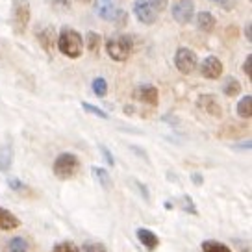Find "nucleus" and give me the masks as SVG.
Instances as JSON below:
<instances>
[{
	"instance_id": "6e6552de",
	"label": "nucleus",
	"mask_w": 252,
	"mask_h": 252,
	"mask_svg": "<svg viewBox=\"0 0 252 252\" xmlns=\"http://www.w3.org/2000/svg\"><path fill=\"white\" fill-rule=\"evenodd\" d=\"M134 13L137 17V21L143 24H154L158 21V13L149 4V0H135Z\"/></svg>"
},
{
	"instance_id": "dca6fc26",
	"label": "nucleus",
	"mask_w": 252,
	"mask_h": 252,
	"mask_svg": "<svg viewBox=\"0 0 252 252\" xmlns=\"http://www.w3.org/2000/svg\"><path fill=\"white\" fill-rule=\"evenodd\" d=\"M39 43L43 45V48L47 50V52H50L52 48H54V45H56V33H54V30L52 28H45V30H41L39 32Z\"/></svg>"
},
{
	"instance_id": "cd10ccee",
	"label": "nucleus",
	"mask_w": 252,
	"mask_h": 252,
	"mask_svg": "<svg viewBox=\"0 0 252 252\" xmlns=\"http://www.w3.org/2000/svg\"><path fill=\"white\" fill-rule=\"evenodd\" d=\"M126 19H128V15H126L123 9H117V13H115V19L111 21V23H115L119 26V28H123L126 24Z\"/></svg>"
},
{
	"instance_id": "5701e85b",
	"label": "nucleus",
	"mask_w": 252,
	"mask_h": 252,
	"mask_svg": "<svg viewBox=\"0 0 252 252\" xmlns=\"http://www.w3.org/2000/svg\"><path fill=\"white\" fill-rule=\"evenodd\" d=\"M9 252H28V243L24 241L23 237H13L8 243Z\"/></svg>"
},
{
	"instance_id": "473e14b6",
	"label": "nucleus",
	"mask_w": 252,
	"mask_h": 252,
	"mask_svg": "<svg viewBox=\"0 0 252 252\" xmlns=\"http://www.w3.org/2000/svg\"><path fill=\"white\" fill-rule=\"evenodd\" d=\"M8 186L13 189V191H24V189H26V186H24L23 182L17 180V178H8Z\"/></svg>"
},
{
	"instance_id": "a211bd4d",
	"label": "nucleus",
	"mask_w": 252,
	"mask_h": 252,
	"mask_svg": "<svg viewBox=\"0 0 252 252\" xmlns=\"http://www.w3.org/2000/svg\"><path fill=\"white\" fill-rule=\"evenodd\" d=\"M239 91H241V84H239V80L232 78V76L224 80V84H222V93L226 94V96H236Z\"/></svg>"
},
{
	"instance_id": "0eeeda50",
	"label": "nucleus",
	"mask_w": 252,
	"mask_h": 252,
	"mask_svg": "<svg viewBox=\"0 0 252 252\" xmlns=\"http://www.w3.org/2000/svg\"><path fill=\"white\" fill-rule=\"evenodd\" d=\"M195 15V4L193 0H178L173 6V19L180 24H188L193 21Z\"/></svg>"
},
{
	"instance_id": "7c9ffc66",
	"label": "nucleus",
	"mask_w": 252,
	"mask_h": 252,
	"mask_svg": "<svg viewBox=\"0 0 252 252\" xmlns=\"http://www.w3.org/2000/svg\"><path fill=\"white\" fill-rule=\"evenodd\" d=\"M149 4L154 8L156 13H159V11H163L167 8V0H149Z\"/></svg>"
},
{
	"instance_id": "9b49d317",
	"label": "nucleus",
	"mask_w": 252,
	"mask_h": 252,
	"mask_svg": "<svg viewBox=\"0 0 252 252\" xmlns=\"http://www.w3.org/2000/svg\"><path fill=\"white\" fill-rule=\"evenodd\" d=\"M135 96H137L139 100H143V102L150 104V106H156L158 100H159V91H158L156 86H152V84H145V86L137 87Z\"/></svg>"
},
{
	"instance_id": "f3484780",
	"label": "nucleus",
	"mask_w": 252,
	"mask_h": 252,
	"mask_svg": "<svg viewBox=\"0 0 252 252\" xmlns=\"http://www.w3.org/2000/svg\"><path fill=\"white\" fill-rule=\"evenodd\" d=\"M237 115L241 119H251L252 117V96L245 94L243 98L237 104Z\"/></svg>"
},
{
	"instance_id": "6ab92c4d",
	"label": "nucleus",
	"mask_w": 252,
	"mask_h": 252,
	"mask_svg": "<svg viewBox=\"0 0 252 252\" xmlns=\"http://www.w3.org/2000/svg\"><path fill=\"white\" fill-rule=\"evenodd\" d=\"M91 171H93L94 178L98 180V184H100L104 189H110L111 188V176H110V173H108L106 169H102V167H93Z\"/></svg>"
},
{
	"instance_id": "f704fd0d",
	"label": "nucleus",
	"mask_w": 252,
	"mask_h": 252,
	"mask_svg": "<svg viewBox=\"0 0 252 252\" xmlns=\"http://www.w3.org/2000/svg\"><path fill=\"white\" fill-rule=\"evenodd\" d=\"M191 182H193L195 186H202V184H204V178H202L200 173H193L191 174Z\"/></svg>"
},
{
	"instance_id": "1a4fd4ad",
	"label": "nucleus",
	"mask_w": 252,
	"mask_h": 252,
	"mask_svg": "<svg viewBox=\"0 0 252 252\" xmlns=\"http://www.w3.org/2000/svg\"><path fill=\"white\" fill-rule=\"evenodd\" d=\"M197 106L200 110H204L208 115H212V117H222V108H220V104L215 94H200L197 100Z\"/></svg>"
},
{
	"instance_id": "ea45409f",
	"label": "nucleus",
	"mask_w": 252,
	"mask_h": 252,
	"mask_svg": "<svg viewBox=\"0 0 252 252\" xmlns=\"http://www.w3.org/2000/svg\"><path fill=\"white\" fill-rule=\"evenodd\" d=\"M215 2H220V4H224V0H215Z\"/></svg>"
},
{
	"instance_id": "e433bc0d",
	"label": "nucleus",
	"mask_w": 252,
	"mask_h": 252,
	"mask_svg": "<svg viewBox=\"0 0 252 252\" xmlns=\"http://www.w3.org/2000/svg\"><path fill=\"white\" fill-rule=\"evenodd\" d=\"M245 37H247V41H252V35H251V23L247 24V28H245Z\"/></svg>"
},
{
	"instance_id": "4468645a",
	"label": "nucleus",
	"mask_w": 252,
	"mask_h": 252,
	"mask_svg": "<svg viewBox=\"0 0 252 252\" xmlns=\"http://www.w3.org/2000/svg\"><path fill=\"white\" fill-rule=\"evenodd\" d=\"M215 17L210 13V11H200L197 15V26H198V30H202V32H212L213 28H215Z\"/></svg>"
},
{
	"instance_id": "9d476101",
	"label": "nucleus",
	"mask_w": 252,
	"mask_h": 252,
	"mask_svg": "<svg viewBox=\"0 0 252 252\" xmlns=\"http://www.w3.org/2000/svg\"><path fill=\"white\" fill-rule=\"evenodd\" d=\"M94 11L102 21H113L117 13L115 0H94Z\"/></svg>"
},
{
	"instance_id": "20e7f679",
	"label": "nucleus",
	"mask_w": 252,
	"mask_h": 252,
	"mask_svg": "<svg viewBox=\"0 0 252 252\" xmlns=\"http://www.w3.org/2000/svg\"><path fill=\"white\" fill-rule=\"evenodd\" d=\"M106 52L115 62H126L132 52V39L128 35H115L106 41Z\"/></svg>"
},
{
	"instance_id": "4be33fe9",
	"label": "nucleus",
	"mask_w": 252,
	"mask_h": 252,
	"mask_svg": "<svg viewBox=\"0 0 252 252\" xmlns=\"http://www.w3.org/2000/svg\"><path fill=\"white\" fill-rule=\"evenodd\" d=\"M86 45L89 52H96L100 47V35L96 32H87L86 33Z\"/></svg>"
},
{
	"instance_id": "f257e3e1",
	"label": "nucleus",
	"mask_w": 252,
	"mask_h": 252,
	"mask_svg": "<svg viewBox=\"0 0 252 252\" xmlns=\"http://www.w3.org/2000/svg\"><path fill=\"white\" fill-rule=\"evenodd\" d=\"M56 45H58V50L63 56H67L71 60L80 58L82 52H84V39H82V35L78 32L72 30V28H63L58 41H56Z\"/></svg>"
},
{
	"instance_id": "7ed1b4c3",
	"label": "nucleus",
	"mask_w": 252,
	"mask_h": 252,
	"mask_svg": "<svg viewBox=\"0 0 252 252\" xmlns=\"http://www.w3.org/2000/svg\"><path fill=\"white\" fill-rule=\"evenodd\" d=\"M30 15H32V9L28 0H13L11 4V28L15 33H23L26 30V26L30 23Z\"/></svg>"
},
{
	"instance_id": "2f4dec72",
	"label": "nucleus",
	"mask_w": 252,
	"mask_h": 252,
	"mask_svg": "<svg viewBox=\"0 0 252 252\" xmlns=\"http://www.w3.org/2000/svg\"><path fill=\"white\" fill-rule=\"evenodd\" d=\"M52 6L60 11H65V9L71 8V0H52Z\"/></svg>"
},
{
	"instance_id": "c756f323",
	"label": "nucleus",
	"mask_w": 252,
	"mask_h": 252,
	"mask_svg": "<svg viewBox=\"0 0 252 252\" xmlns=\"http://www.w3.org/2000/svg\"><path fill=\"white\" fill-rule=\"evenodd\" d=\"M98 149H100V152H102V156H104V159H106V163H108V165H111V167L115 165V159H113V156H111V152L108 150V147H104V145H100Z\"/></svg>"
},
{
	"instance_id": "393cba45",
	"label": "nucleus",
	"mask_w": 252,
	"mask_h": 252,
	"mask_svg": "<svg viewBox=\"0 0 252 252\" xmlns=\"http://www.w3.org/2000/svg\"><path fill=\"white\" fill-rule=\"evenodd\" d=\"M52 252H82V251L72 241H63V243L56 245L54 249H52Z\"/></svg>"
},
{
	"instance_id": "c9c22d12",
	"label": "nucleus",
	"mask_w": 252,
	"mask_h": 252,
	"mask_svg": "<svg viewBox=\"0 0 252 252\" xmlns=\"http://www.w3.org/2000/svg\"><path fill=\"white\" fill-rule=\"evenodd\" d=\"M234 149H237V150H251V139H247V141L239 143V145H234Z\"/></svg>"
},
{
	"instance_id": "39448f33",
	"label": "nucleus",
	"mask_w": 252,
	"mask_h": 252,
	"mask_svg": "<svg viewBox=\"0 0 252 252\" xmlns=\"http://www.w3.org/2000/svg\"><path fill=\"white\" fill-rule=\"evenodd\" d=\"M197 63H198V58L191 48L182 47L176 50V54H174V65H176V69L182 74H191V72L197 69Z\"/></svg>"
},
{
	"instance_id": "f8f14e48",
	"label": "nucleus",
	"mask_w": 252,
	"mask_h": 252,
	"mask_svg": "<svg viewBox=\"0 0 252 252\" xmlns=\"http://www.w3.org/2000/svg\"><path fill=\"white\" fill-rule=\"evenodd\" d=\"M135 236H137V239H139V243H141L145 249H149V251H154L158 245H159V239H158V236L152 232V230L137 228Z\"/></svg>"
},
{
	"instance_id": "b1692460",
	"label": "nucleus",
	"mask_w": 252,
	"mask_h": 252,
	"mask_svg": "<svg viewBox=\"0 0 252 252\" xmlns=\"http://www.w3.org/2000/svg\"><path fill=\"white\" fill-rule=\"evenodd\" d=\"M82 110L87 111V113H91V115H94V117L98 119H108V113L104 110H100L98 106H93V104L89 102H82Z\"/></svg>"
},
{
	"instance_id": "f03ea898",
	"label": "nucleus",
	"mask_w": 252,
	"mask_h": 252,
	"mask_svg": "<svg viewBox=\"0 0 252 252\" xmlns=\"http://www.w3.org/2000/svg\"><path fill=\"white\" fill-rule=\"evenodd\" d=\"M54 174L60 180H69L74 174L80 171V159L76 154L72 152H63L54 159V165H52Z\"/></svg>"
},
{
	"instance_id": "a878e982",
	"label": "nucleus",
	"mask_w": 252,
	"mask_h": 252,
	"mask_svg": "<svg viewBox=\"0 0 252 252\" xmlns=\"http://www.w3.org/2000/svg\"><path fill=\"white\" fill-rule=\"evenodd\" d=\"M180 202H182V208H184V212L191 213V215H197V213H198L197 206H195V202L191 200V197L184 195V197L180 198Z\"/></svg>"
},
{
	"instance_id": "4c0bfd02",
	"label": "nucleus",
	"mask_w": 252,
	"mask_h": 252,
	"mask_svg": "<svg viewBox=\"0 0 252 252\" xmlns=\"http://www.w3.org/2000/svg\"><path fill=\"white\" fill-rule=\"evenodd\" d=\"M165 208H167V210H173V204H171V202L167 200V202H165Z\"/></svg>"
},
{
	"instance_id": "ddd939ff",
	"label": "nucleus",
	"mask_w": 252,
	"mask_h": 252,
	"mask_svg": "<svg viewBox=\"0 0 252 252\" xmlns=\"http://www.w3.org/2000/svg\"><path fill=\"white\" fill-rule=\"evenodd\" d=\"M19 226H21L19 217H15L9 210L0 206V230H15Z\"/></svg>"
},
{
	"instance_id": "2eb2a0df",
	"label": "nucleus",
	"mask_w": 252,
	"mask_h": 252,
	"mask_svg": "<svg viewBox=\"0 0 252 252\" xmlns=\"http://www.w3.org/2000/svg\"><path fill=\"white\" fill-rule=\"evenodd\" d=\"M11 163H13V149L11 145H4L0 149V171H9L11 169Z\"/></svg>"
},
{
	"instance_id": "bb28decb",
	"label": "nucleus",
	"mask_w": 252,
	"mask_h": 252,
	"mask_svg": "<svg viewBox=\"0 0 252 252\" xmlns=\"http://www.w3.org/2000/svg\"><path fill=\"white\" fill-rule=\"evenodd\" d=\"M82 252H108V251H106V247L102 243H91L89 241V243L84 245Z\"/></svg>"
},
{
	"instance_id": "58836bf2",
	"label": "nucleus",
	"mask_w": 252,
	"mask_h": 252,
	"mask_svg": "<svg viewBox=\"0 0 252 252\" xmlns=\"http://www.w3.org/2000/svg\"><path fill=\"white\" fill-rule=\"evenodd\" d=\"M78 2H82V4H89L91 0H78Z\"/></svg>"
},
{
	"instance_id": "c85d7f7f",
	"label": "nucleus",
	"mask_w": 252,
	"mask_h": 252,
	"mask_svg": "<svg viewBox=\"0 0 252 252\" xmlns=\"http://www.w3.org/2000/svg\"><path fill=\"white\" fill-rule=\"evenodd\" d=\"M134 186L137 189H139V195H141L143 198H145V200H147V202H149L150 200V193H149V188H147V186H145V184H141V182H137V180H134Z\"/></svg>"
},
{
	"instance_id": "423d86ee",
	"label": "nucleus",
	"mask_w": 252,
	"mask_h": 252,
	"mask_svg": "<svg viewBox=\"0 0 252 252\" xmlns=\"http://www.w3.org/2000/svg\"><path fill=\"white\" fill-rule=\"evenodd\" d=\"M222 71H224V67L217 56H208L200 63V74L208 80H219L222 76Z\"/></svg>"
},
{
	"instance_id": "412c9836",
	"label": "nucleus",
	"mask_w": 252,
	"mask_h": 252,
	"mask_svg": "<svg viewBox=\"0 0 252 252\" xmlns=\"http://www.w3.org/2000/svg\"><path fill=\"white\" fill-rule=\"evenodd\" d=\"M91 89H93V93L96 94L98 98H102V96H106V93H108V82H106L102 76H98V78L93 80Z\"/></svg>"
},
{
	"instance_id": "aec40b11",
	"label": "nucleus",
	"mask_w": 252,
	"mask_h": 252,
	"mask_svg": "<svg viewBox=\"0 0 252 252\" xmlns=\"http://www.w3.org/2000/svg\"><path fill=\"white\" fill-rule=\"evenodd\" d=\"M202 252H232L228 245L220 243V241H213V239H208L202 243Z\"/></svg>"
},
{
	"instance_id": "72a5a7b5",
	"label": "nucleus",
	"mask_w": 252,
	"mask_h": 252,
	"mask_svg": "<svg viewBox=\"0 0 252 252\" xmlns=\"http://www.w3.org/2000/svg\"><path fill=\"white\" fill-rule=\"evenodd\" d=\"M243 71H245V74L251 78L252 76V56L251 54L247 56V62L243 63Z\"/></svg>"
}]
</instances>
